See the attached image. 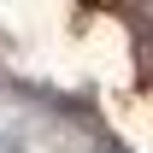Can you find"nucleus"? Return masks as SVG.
Listing matches in <instances>:
<instances>
[{
  "instance_id": "nucleus-1",
  "label": "nucleus",
  "mask_w": 153,
  "mask_h": 153,
  "mask_svg": "<svg viewBox=\"0 0 153 153\" xmlns=\"http://www.w3.org/2000/svg\"><path fill=\"white\" fill-rule=\"evenodd\" d=\"M135 12H147V18H153V0H135Z\"/></svg>"
}]
</instances>
